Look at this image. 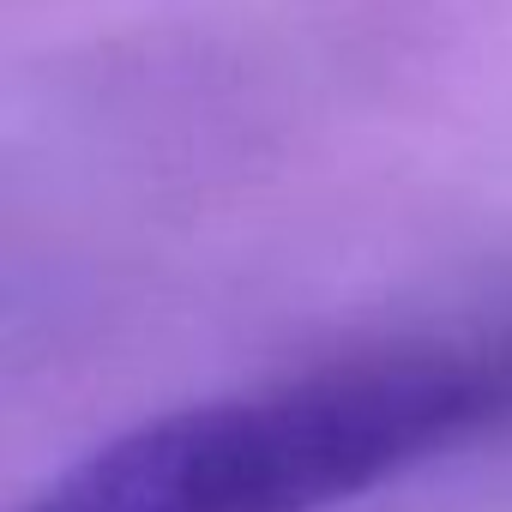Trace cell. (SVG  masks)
Instances as JSON below:
<instances>
[{
  "label": "cell",
  "mask_w": 512,
  "mask_h": 512,
  "mask_svg": "<svg viewBox=\"0 0 512 512\" xmlns=\"http://www.w3.org/2000/svg\"><path fill=\"white\" fill-rule=\"evenodd\" d=\"M494 440H512V326L181 404L91 446L25 512H326Z\"/></svg>",
  "instance_id": "6da1fadb"
}]
</instances>
